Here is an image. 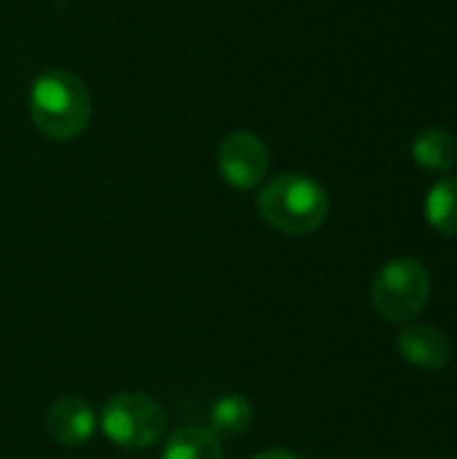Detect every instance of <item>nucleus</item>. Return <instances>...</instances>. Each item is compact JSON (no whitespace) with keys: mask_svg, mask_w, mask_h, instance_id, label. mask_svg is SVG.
<instances>
[{"mask_svg":"<svg viewBox=\"0 0 457 459\" xmlns=\"http://www.w3.org/2000/svg\"><path fill=\"white\" fill-rule=\"evenodd\" d=\"M30 116L51 140L78 137L92 118V94L70 70H46L30 89Z\"/></svg>","mask_w":457,"mask_h":459,"instance_id":"nucleus-1","label":"nucleus"},{"mask_svg":"<svg viewBox=\"0 0 457 459\" xmlns=\"http://www.w3.org/2000/svg\"><path fill=\"white\" fill-rule=\"evenodd\" d=\"M426 218L439 234L457 237V175L439 180L428 191V196H426Z\"/></svg>","mask_w":457,"mask_h":459,"instance_id":"nucleus-11","label":"nucleus"},{"mask_svg":"<svg viewBox=\"0 0 457 459\" xmlns=\"http://www.w3.org/2000/svg\"><path fill=\"white\" fill-rule=\"evenodd\" d=\"M431 296L428 269L415 258L388 261L372 282V304L380 317L391 323L415 320Z\"/></svg>","mask_w":457,"mask_h":459,"instance_id":"nucleus-4","label":"nucleus"},{"mask_svg":"<svg viewBox=\"0 0 457 459\" xmlns=\"http://www.w3.org/2000/svg\"><path fill=\"white\" fill-rule=\"evenodd\" d=\"M412 159L428 172H447L457 161V140L442 126H428L415 137Z\"/></svg>","mask_w":457,"mask_h":459,"instance_id":"nucleus-9","label":"nucleus"},{"mask_svg":"<svg viewBox=\"0 0 457 459\" xmlns=\"http://www.w3.org/2000/svg\"><path fill=\"white\" fill-rule=\"evenodd\" d=\"M162 459H224V449L207 428L189 425L170 436Z\"/></svg>","mask_w":457,"mask_h":459,"instance_id":"nucleus-10","label":"nucleus"},{"mask_svg":"<svg viewBox=\"0 0 457 459\" xmlns=\"http://www.w3.org/2000/svg\"><path fill=\"white\" fill-rule=\"evenodd\" d=\"M215 164L221 178L237 188V191H250L256 188L267 169H269V151L261 137L253 132H232L221 140Z\"/></svg>","mask_w":457,"mask_h":459,"instance_id":"nucleus-5","label":"nucleus"},{"mask_svg":"<svg viewBox=\"0 0 457 459\" xmlns=\"http://www.w3.org/2000/svg\"><path fill=\"white\" fill-rule=\"evenodd\" d=\"M105 438L121 449H148L167 430V411L145 393H119L97 417Z\"/></svg>","mask_w":457,"mask_h":459,"instance_id":"nucleus-3","label":"nucleus"},{"mask_svg":"<svg viewBox=\"0 0 457 459\" xmlns=\"http://www.w3.org/2000/svg\"><path fill=\"white\" fill-rule=\"evenodd\" d=\"M253 417H256L253 403L245 395H240V393H229V395L218 398L210 406L207 430L218 441H224V438H240L253 425Z\"/></svg>","mask_w":457,"mask_h":459,"instance_id":"nucleus-8","label":"nucleus"},{"mask_svg":"<svg viewBox=\"0 0 457 459\" xmlns=\"http://www.w3.org/2000/svg\"><path fill=\"white\" fill-rule=\"evenodd\" d=\"M94 409L78 395H62L46 411V433L59 446H83L97 430Z\"/></svg>","mask_w":457,"mask_h":459,"instance_id":"nucleus-6","label":"nucleus"},{"mask_svg":"<svg viewBox=\"0 0 457 459\" xmlns=\"http://www.w3.org/2000/svg\"><path fill=\"white\" fill-rule=\"evenodd\" d=\"M259 215L283 234L304 237L323 226L329 215V194L326 188L299 172H286L272 178L256 199Z\"/></svg>","mask_w":457,"mask_h":459,"instance_id":"nucleus-2","label":"nucleus"},{"mask_svg":"<svg viewBox=\"0 0 457 459\" xmlns=\"http://www.w3.org/2000/svg\"><path fill=\"white\" fill-rule=\"evenodd\" d=\"M250 459H302V457H296L294 452H286V449H267V452L253 455Z\"/></svg>","mask_w":457,"mask_h":459,"instance_id":"nucleus-12","label":"nucleus"},{"mask_svg":"<svg viewBox=\"0 0 457 459\" xmlns=\"http://www.w3.org/2000/svg\"><path fill=\"white\" fill-rule=\"evenodd\" d=\"M396 344L404 360L423 371H442L453 360V342L434 325H407Z\"/></svg>","mask_w":457,"mask_h":459,"instance_id":"nucleus-7","label":"nucleus"}]
</instances>
